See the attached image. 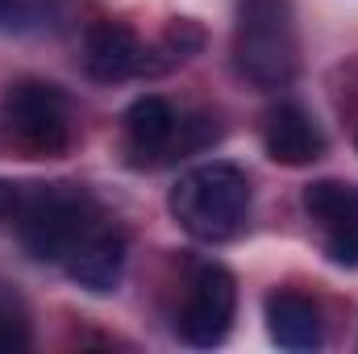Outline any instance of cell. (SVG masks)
Segmentation results:
<instances>
[{
	"label": "cell",
	"mask_w": 358,
	"mask_h": 354,
	"mask_svg": "<svg viewBox=\"0 0 358 354\" xmlns=\"http://www.w3.org/2000/svg\"><path fill=\"white\" fill-rule=\"evenodd\" d=\"M108 221L88 187L80 183H29V200L17 213V234L29 259L67 267V259Z\"/></svg>",
	"instance_id": "6da1fadb"
},
{
	"label": "cell",
	"mask_w": 358,
	"mask_h": 354,
	"mask_svg": "<svg viewBox=\"0 0 358 354\" xmlns=\"http://www.w3.org/2000/svg\"><path fill=\"white\" fill-rule=\"evenodd\" d=\"M250 200L255 192H250L246 171L213 159L179 176V183L167 196V208L179 221V229L192 234L196 242H229L246 229Z\"/></svg>",
	"instance_id": "7a4b0ae2"
},
{
	"label": "cell",
	"mask_w": 358,
	"mask_h": 354,
	"mask_svg": "<svg viewBox=\"0 0 358 354\" xmlns=\"http://www.w3.org/2000/svg\"><path fill=\"white\" fill-rule=\"evenodd\" d=\"M234 67L263 92L287 88L300 71V38L292 0H238L234 13Z\"/></svg>",
	"instance_id": "3957f363"
},
{
	"label": "cell",
	"mask_w": 358,
	"mask_h": 354,
	"mask_svg": "<svg viewBox=\"0 0 358 354\" xmlns=\"http://www.w3.org/2000/svg\"><path fill=\"white\" fill-rule=\"evenodd\" d=\"M0 142L21 159H59L71 146V104L46 80H17L0 96Z\"/></svg>",
	"instance_id": "277c9868"
},
{
	"label": "cell",
	"mask_w": 358,
	"mask_h": 354,
	"mask_svg": "<svg viewBox=\"0 0 358 354\" xmlns=\"http://www.w3.org/2000/svg\"><path fill=\"white\" fill-rule=\"evenodd\" d=\"M121 134H125V155L134 167H163L217 142L213 121L176 108L167 96H138L121 117Z\"/></svg>",
	"instance_id": "5b68a950"
},
{
	"label": "cell",
	"mask_w": 358,
	"mask_h": 354,
	"mask_svg": "<svg viewBox=\"0 0 358 354\" xmlns=\"http://www.w3.org/2000/svg\"><path fill=\"white\" fill-rule=\"evenodd\" d=\"M234 317H238V279L217 263H200L192 283H187V300L179 309V338L187 346H221L234 330Z\"/></svg>",
	"instance_id": "8992f818"
},
{
	"label": "cell",
	"mask_w": 358,
	"mask_h": 354,
	"mask_svg": "<svg viewBox=\"0 0 358 354\" xmlns=\"http://www.w3.org/2000/svg\"><path fill=\"white\" fill-rule=\"evenodd\" d=\"M304 213L321 234L325 259L338 267H358V183L317 179L304 187Z\"/></svg>",
	"instance_id": "52a82bcc"
},
{
	"label": "cell",
	"mask_w": 358,
	"mask_h": 354,
	"mask_svg": "<svg viewBox=\"0 0 358 354\" xmlns=\"http://www.w3.org/2000/svg\"><path fill=\"white\" fill-rule=\"evenodd\" d=\"M84 67L100 84L138 80V76H163L167 71L159 46H146L121 21H100V25L88 29V38H84Z\"/></svg>",
	"instance_id": "ba28073f"
},
{
	"label": "cell",
	"mask_w": 358,
	"mask_h": 354,
	"mask_svg": "<svg viewBox=\"0 0 358 354\" xmlns=\"http://www.w3.org/2000/svg\"><path fill=\"white\" fill-rule=\"evenodd\" d=\"M125 263H129L125 229L113 225V221H104L88 242L67 259L63 271H67V279L80 283L84 292H92V296H108V292H117V283H121V275H125Z\"/></svg>",
	"instance_id": "9c48e42d"
},
{
	"label": "cell",
	"mask_w": 358,
	"mask_h": 354,
	"mask_svg": "<svg viewBox=\"0 0 358 354\" xmlns=\"http://www.w3.org/2000/svg\"><path fill=\"white\" fill-rule=\"evenodd\" d=\"M263 146L279 167H313L325 155V134L300 104H279L267 113Z\"/></svg>",
	"instance_id": "30bf717a"
},
{
	"label": "cell",
	"mask_w": 358,
	"mask_h": 354,
	"mask_svg": "<svg viewBox=\"0 0 358 354\" xmlns=\"http://www.w3.org/2000/svg\"><path fill=\"white\" fill-rule=\"evenodd\" d=\"M267 334L279 351L304 354V351H321L325 330H321V309L300 296V292H271L267 296Z\"/></svg>",
	"instance_id": "8fae6325"
},
{
	"label": "cell",
	"mask_w": 358,
	"mask_h": 354,
	"mask_svg": "<svg viewBox=\"0 0 358 354\" xmlns=\"http://www.w3.org/2000/svg\"><path fill=\"white\" fill-rule=\"evenodd\" d=\"M25 200H29V183L0 179V217H13L17 221V213L25 208Z\"/></svg>",
	"instance_id": "7c38bea8"
},
{
	"label": "cell",
	"mask_w": 358,
	"mask_h": 354,
	"mask_svg": "<svg viewBox=\"0 0 358 354\" xmlns=\"http://www.w3.org/2000/svg\"><path fill=\"white\" fill-rule=\"evenodd\" d=\"M17 25V0H0V29Z\"/></svg>",
	"instance_id": "4fadbf2b"
}]
</instances>
